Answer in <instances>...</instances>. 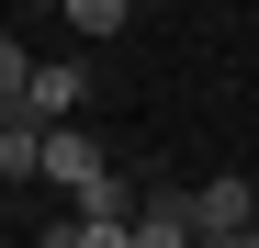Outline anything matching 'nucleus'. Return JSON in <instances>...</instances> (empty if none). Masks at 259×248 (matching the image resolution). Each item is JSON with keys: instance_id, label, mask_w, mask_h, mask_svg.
<instances>
[{"instance_id": "423d86ee", "label": "nucleus", "mask_w": 259, "mask_h": 248, "mask_svg": "<svg viewBox=\"0 0 259 248\" xmlns=\"http://www.w3.org/2000/svg\"><path fill=\"white\" fill-rule=\"evenodd\" d=\"M57 12H68V34H124L136 0H57Z\"/></svg>"}, {"instance_id": "7ed1b4c3", "label": "nucleus", "mask_w": 259, "mask_h": 248, "mask_svg": "<svg viewBox=\"0 0 259 248\" xmlns=\"http://www.w3.org/2000/svg\"><path fill=\"white\" fill-rule=\"evenodd\" d=\"M248 215H259V192H248L237 170L203 181V192H192V248H203V237H248Z\"/></svg>"}, {"instance_id": "0eeeda50", "label": "nucleus", "mask_w": 259, "mask_h": 248, "mask_svg": "<svg viewBox=\"0 0 259 248\" xmlns=\"http://www.w3.org/2000/svg\"><path fill=\"white\" fill-rule=\"evenodd\" d=\"M23 79H34V46H23V34H0V91H23Z\"/></svg>"}, {"instance_id": "1a4fd4ad", "label": "nucleus", "mask_w": 259, "mask_h": 248, "mask_svg": "<svg viewBox=\"0 0 259 248\" xmlns=\"http://www.w3.org/2000/svg\"><path fill=\"white\" fill-rule=\"evenodd\" d=\"M248 237H259V215H248Z\"/></svg>"}, {"instance_id": "6e6552de", "label": "nucleus", "mask_w": 259, "mask_h": 248, "mask_svg": "<svg viewBox=\"0 0 259 248\" xmlns=\"http://www.w3.org/2000/svg\"><path fill=\"white\" fill-rule=\"evenodd\" d=\"M23 12H57V0H23Z\"/></svg>"}, {"instance_id": "f257e3e1", "label": "nucleus", "mask_w": 259, "mask_h": 248, "mask_svg": "<svg viewBox=\"0 0 259 248\" xmlns=\"http://www.w3.org/2000/svg\"><path fill=\"white\" fill-rule=\"evenodd\" d=\"M46 237H57V248H136V203H124V181L102 170L91 192H79V215H57Z\"/></svg>"}, {"instance_id": "f03ea898", "label": "nucleus", "mask_w": 259, "mask_h": 248, "mask_svg": "<svg viewBox=\"0 0 259 248\" xmlns=\"http://www.w3.org/2000/svg\"><path fill=\"white\" fill-rule=\"evenodd\" d=\"M34 181L91 192V181H102V136H91V124H68V113H46V158H34Z\"/></svg>"}, {"instance_id": "20e7f679", "label": "nucleus", "mask_w": 259, "mask_h": 248, "mask_svg": "<svg viewBox=\"0 0 259 248\" xmlns=\"http://www.w3.org/2000/svg\"><path fill=\"white\" fill-rule=\"evenodd\" d=\"M23 102H34V113H79V102H91V57H34Z\"/></svg>"}, {"instance_id": "39448f33", "label": "nucleus", "mask_w": 259, "mask_h": 248, "mask_svg": "<svg viewBox=\"0 0 259 248\" xmlns=\"http://www.w3.org/2000/svg\"><path fill=\"white\" fill-rule=\"evenodd\" d=\"M136 248H192V192H158L136 215Z\"/></svg>"}]
</instances>
